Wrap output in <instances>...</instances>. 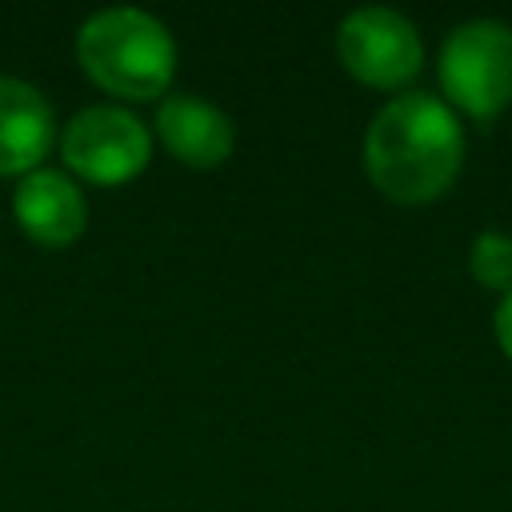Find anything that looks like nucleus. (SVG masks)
I'll list each match as a JSON object with an SVG mask.
<instances>
[{"instance_id": "obj_7", "label": "nucleus", "mask_w": 512, "mask_h": 512, "mask_svg": "<svg viewBox=\"0 0 512 512\" xmlns=\"http://www.w3.org/2000/svg\"><path fill=\"white\" fill-rule=\"evenodd\" d=\"M152 136H160L172 160H180L184 168H200V172L220 168L236 148L232 116L196 92H168L156 104Z\"/></svg>"}, {"instance_id": "obj_10", "label": "nucleus", "mask_w": 512, "mask_h": 512, "mask_svg": "<svg viewBox=\"0 0 512 512\" xmlns=\"http://www.w3.org/2000/svg\"><path fill=\"white\" fill-rule=\"evenodd\" d=\"M492 332H496V344L500 352L512 360V292L496 304V316H492Z\"/></svg>"}, {"instance_id": "obj_1", "label": "nucleus", "mask_w": 512, "mask_h": 512, "mask_svg": "<svg viewBox=\"0 0 512 512\" xmlns=\"http://www.w3.org/2000/svg\"><path fill=\"white\" fill-rule=\"evenodd\" d=\"M464 168L460 116L432 92H400L364 132V172L392 204L440 200Z\"/></svg>"}, {"instance_id": "obj_4", "label": "nucleus", "mask_w": 512, "mask_h": 512, "mask_svg": "<svg viewBox=\"0 0 512 512\" xmlns=\"http://www.w3.org/2000/svg\"><path fill=\"white\" fill-rule=\"evenodd\" d=\"M152 128L128 112V104H88L60 128L64 172L100 188L136 180L152 160Z\"/></svg>"}, {"instance_id": "obj_8", "label": "nucleus", "mask_w": 512, "mask_h": 512, "mask_svg": "<svg viewBox=\"0 0 512 512\" xmlns=\"http://www.w3.org/2000/svg\"><path fill=\"white\" fill-rule=\"evenodd\" d=\"M56 140L60 124L48 96L20 76H0V176L20 180L44 168Z\"/></svg>"}, {"instance_id": "obj_6", "label": "nucleus", "mask_w": 512, "mask_h": 512, "mask_svg": "<svg viewBox=\"0 0 512 512\" xmlns=\"http://www.w3.org/2000/svg\"><path fill=\"white\" fill-rule=\"evenodd\" d=\"M12 220L32 244L68 248L88 228V196L64 168H36L12 188Z\"/></svg>"}, {"instance_id": "obj_3", "label": "nucleus", "mask_w": 512, "mask_h": 512, "mask_svg": "<svg viewBox=\"0 0 512 512\" xmlns=\"http://www.w3.org/2000/svg\"><path fill=\"white\" fill-rule=\"evenodd\" d=\"M440 88L444 104L480 124L496 120L512 104V28L492 16L456 24L440 44Z\"/></svg>"}, {"instance_id": "obj_5", "label": "nucleus", "mask_w": 512, "mask_h": 512, "mask_svg": "<svg viewBox=\"0 0 512 512\" xmlns=\"http://www.w3.org/2000/svg\"><path fill=\"white\" fill-rule=\"evenodd\" d=\"M336 56L352 80L392 92L420 72L424 40L404 12L384 4H364L336 24Z\"/></svg>"}, {"instance_id": "obj_9", "label": "nucleus", "mask_w": 512, "mask_h": 512, "mask_svg": "<svg viewBox=\"0 0 512 512\" xmlns=\"http://www.w3.org/2000/svg\"><path fill=\"white\" fill-rule=\"evenodd\" d=\"M468 272L480 288L508 296L512 292V236L500 228H484L468 248Z\"/></svg>"}, {"instance_id": "obj_2", "label": "nucleus", "mask_w": 512, "mask_h": 512, "mask_svg": "<svg viewBox=\"0 0 512 512\" xmlns=\"http://www.w3.org/2000/svg\"><path fill=\"white\" fill-rule=\"evenodd\" d=\"M76 60L84 76L116 100H164L176 76V40L160 16L136 4H112L76 28Z\"/></svg>"}]
</instances>
